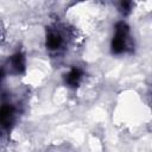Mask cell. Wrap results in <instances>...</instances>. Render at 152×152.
<instances>
[{
	"instance_id": "cell-1",
	"label": "cell",
	"mask_w": 152,
	"mask_h": 152,
	"mask_svg": "<svg viewBox=\"0 0 152 152\" xmlns=\"http://www.w3.org/2000/svg\"><path fill=\"white\" fill-rule=\"evenodd\" d=\"M128 33H129V27L126 23L119 21L115 25V34L112 39V52L115 55H120L127 49L128 44Z\"/></svg>"
},
{
	"instance_id": "cell-2",
	"label": "cell",
	"mask_w": 152,
	"mask_h": 152,
	"mask_svg": "<svg viewBox=\"0 0 152 152\" xmlns=\"http://www.w3.org/2000/svg\"><path fill=\"white\" fill-rule=\"evenodd\" d=\"M14 121V108L10 104L0 107V128L8 129Z\"/></svg>"
},
{
	"instance_id": "cell-3",
	"label": "cell",
	"mask_w": 152,
	"mask_h": 152,
	"mask_svg": "<svg viewBox=\"0 0 152 152\" xmlns=\"http://www.w3.org/2000/svg\"><path fill=\"white\" fill-rule=\"evenodd\" d=\"M63 45V37L56 30H49L46 34V48L49 50H57Z\"/></svg>"
},
{
	"instance_id": "cell-4",
	"label": "cell",
	"mask_w": 152,
	"mask_h": 152,
	"mask_svg": "<svg viewBox=\"0 0 152 152\" xmlns=\"http://www.w3.org/2000/svg\"><path fill=\"white\" fill-rule=\"evenodd\" d=\"M11 70L15 74H21L25 70V57L21 52H17L10 57Z\"/></svg>"
},
{
	"instance_id": "cell-5",
	"label": "cell",
	"mask_w": 152,
	"mask_h": 152,
	"mask_svg": "<svg viewBox=\"0 0 152 152\" xmlns=\"http://www.w3.org/2000/svg\"><path fill=\"white\" fill-rule=\"evenodd\" d=\"M81 78H82V71L78 68H71V70L65 75V83L69 87L75 88L78 86Z\"/></svg>"
},
{
	"instance_id": "cell-6",
	"label": "cell",
	"mask_w": 152,
	"mask_h": 152,
	"mask_svg": "<svg viewBox=\"0 0 152 152\" xmlns=\"http://www.w3.org/2000/svg\"><path fill=\"white\" fill-rule=\"evenodd\" d=\"M131 2H128V1H124V2H121L120 4V11L124 13V14H127L129 11H131Z\"/></svg>"
}]
</instances>
